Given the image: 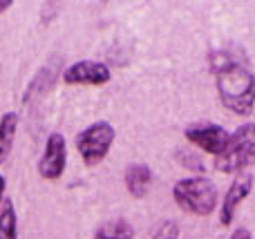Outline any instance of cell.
Wrapping results in <instances>:
<instances>
[{
	"instance_id": "cell-3",
	"label": "cell",
	"mask_w": 255,
	"mask_h": 239,
	"mask_svg": "<svg viewBox=\"0 0 255 239\" xmlns=\"http://www.w3.org/2000/svg\"><path fill=\"white\" fill-rule=\"evenodd\" d=\"M255 163V123L238 128L229 139L220 157H215V168L220 172H244Z\"/></svg>"
},
{
	"instance_id": "cell-6",
	"label": "cell",
	"mask_w": 255,
	"mask_h": 239,
	"mask_svg": "<svg viewBox=\"0 0 255 239\" xmlns=\"http://www.w3.org/2000/svg\"><path fill=\"white\" fill-rule=\"evenodd\" d=\"M65 161H67V143L65 137L61 132L49 134L47 143H45V152L40 157L38 170L45 179H58L65 170Z\"/></svg>"
},
{
	"instance_id": "cell-14",
	"label": "cell",
	"mask_w": 255,
	"mask_h": 239,
	"mask_svg": "<svg viewBox=\"0 0 255 239\" xmlns=\"http://www.w3.org/2000/svg\"><path fill=\"white\" fill-rule=\"evenodd\" d=\"M9 7H11V2H9V0H0V13H2V11H7Z\"/></svg>"
},
{
	"instance_id": "cell-8",
	"label": "cell",
	"mask_w": 255,
	"mask_h": 239,
	"mask_svg": "<svg viewBox=\"0 0 255 239\" xmlns=\"http://www.w3.org/2000/svg\"><path fill=\"white\" fill-rule=\"evenodd\" d=\"M251 188H253V177L249 172H240L238 177L233 179V183H231L229 190H226L224 204H222V208H220L222 224H231V219H233V215H235V208L240 206V201L251 195Z\"/></svg>"
},
{
	"instance_id": "cell-7",
	"label": "cell",
	"mask_w": 255,
	"mask_h": 239,
	"mask_svg": "<svg viewBox=\"0 0 255 239\" xmlns=\"http://www.w3.org/2000/svg\"><path fill=\"white\" fill-rule=\"evenodd\" d=\"M63 80L70 85H103L110 80V70L97 61H79L67 67Z\"/></svg>"
},
{
	"instance_id": "cell-11",
	"label": "cell",
	"mask_w": 255,
	"mask_h": 239,
	"mask_svg": "<svg viewBox=\"0 0 255 239\" xmlns=\"http://www.w3.org/2000/svg\"><path fill=\"white\" fill-rule=\"evenodd\" d=\"M132 235H134V231H132L130 224L124 219H115V222L103 224L97 231L94 239H132Z\"/></svg>"
},
{
	"instance_id": "cell-15",
	"label": "cell",
	"mask_w": 255,
	"mask_h": 239,
	"mask_svg": "<svg viewBox=\"0 0 255 239\" xmlns=\"http://www.w3.org/2000/svg\"><path fill=\"white\" fill-rule=\"evenodd\" d=\"M2 192H4V177L0 174V204H2Z\"/></svg>"
},
{
	"instance_id": "cell-12",
	"label": "cell",
	"mask_w": 255,
	"mask_h": 239,
	"mask_svg": "<svg viewBox=\"0 0 255 239\" xmlns=\"http://www.w3.org/2000/svg\"><path fill=\"white\" fill-rule=\"evenodd\" d=\"M0 239H16V208L9 199L0 213Z\"/></svg>"
},
{
	"instance_id": "cell-1",
	"label": "cell",
	"mask_w": 255,
	"mask_h": 239,
	"mask_svg": "<svg viewBox=\"0 0 255 239\" xmlns=\"http://www.w3.org/2000/svg\"><path fill=\"white\" fill-rule=\"evenodd\" d=\"M217 92L224 107L235 114H249L255 107V76L251 70L235 61H226L215 70Z\"/></svg>"
},
{
	"instance_id": "cell-16",
	"label": "cell",
	"mask_w": 255,
	"mask_h": 239,
	"mask_svg": "<svg viewBox=\"0 0 255 239\" xmlns=\"http://www.w3.org/2000/svg\"><path fill=\"white\" fill-rule=\"evenodd\" d=\"M166 239H175V237H166Z\"/></svg>"
},
{
	"instance_id": "cell-9",
	"label": "cell",
	"mask_w": 255,
	"mask_h": 239,
	"mask_svg": "<svg viewBox=\"0 0 255 239\" xmlns=\"http://www.w3.org/2000/svg\"><path fill=\"white\" fill-rule=\"evenodd\" d=\"M152 183V172L145 163H132L126 170V186L132 197H143L150 190Z\"/></svg>"
},
{
	"instance_id": "cell-2",
	"label": "cell",
	"mask_w": 255,
	"mask_h": 239,
	"mask_svg": "<svg viewBox=\"0 0 255 239\" xmlns=\"http://www.w3.org/2000/svg\"><path fill=\"white\" fill-rule=\"evenodd\" d=\"M172 197L184 208L186 213L193 215H211L217 208V188L211 179L206 177H188L181 179L172 188Z\"/></svg>"
},
{
	"instance_id": "cell-10",
	"label": "cell",
	"mask_w": 255,
	"mask_h": 239,
	"mask_svg": "<svg viewBox=\"0 0 255 239\" xmlns=\"http://www.w3.org/2000/svg\"><path fill=\"white\" fill-rule=\"evenodd\" d=\"M16 125H18V116L13 112H7V114L0 119V163L7 159V155L11 152L13 139H16Z\"/></svg>"
},
{
	"instance_id": "cell-13",
	"label": "cell",
	"mask_w": 255,
	"mask_h": 239,
	"mask_svg": "<svg viewBox=\"0 0 255 239\" xmlns=\"http://www.w3.org/2000/svg\"><path fill=\"white\" fill-rule=\"evenodd\" d=\"M229 239H251V233H249L247 228H238V231H233V235Z\"/></svg>"
},
{
	"instance_id": "cell-4",
	"label": "cell",
	"mask_w": 255,
	"mask_h": 239,
	"mask_svg": "<svg viewBox=\"0 0 255 239\" xmlns=\"http://www.w3.org/2000/svg\"><path fill=\"white\" fill-rule=\"evenodd\" d=\"M112 143H115V128L108 121H97L88 125L83 132L76 137V148L83 157L85 165H97L108 157Z\"/></svg>"
},
{
	"instance_id": "cell-5",
	"label": "cell",
	"mask_w": 255,
	"mask_h": 239,
	"mask_svg": "<svg viewBox=\"0 0 255 239\" xmlns=\"http://www.w3.org/2000/svg\"><path fill=\"white\" fill-rule=\"evenodd\" d=\"M186 139L193 146L208 152V155L220 157L224 152V148L229 146L231 134L217 123H202V125H193V128L186 130Z\"/></svg>"
}]
</instances>
